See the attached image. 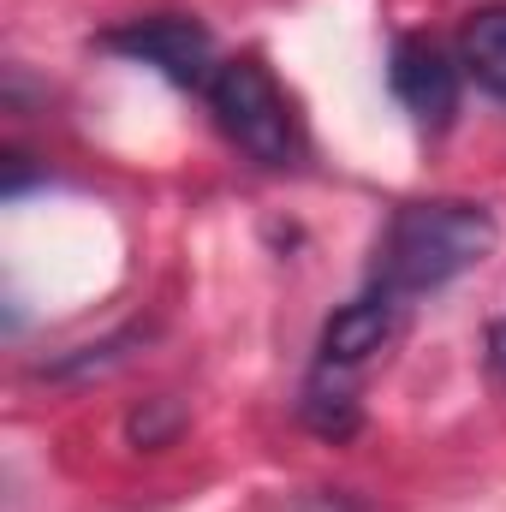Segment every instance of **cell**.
Instances as JSON below:
<instances>
[{"mask_svg":"<svg viewBox=\"0 0 506 512\" xmlns=\"http://www.w3.org/2000/svg\"><path fill=\"white\" fill-rule=\"evenodd\" d=\"M495 245H501V221L483 203H465V197L405 203V209H393L376 245V286L393 298L435 292V286L459 280L465 268H477Z\"/></svg>","mask_w":506,"mask_h":512,"instance_id":"6da1fadb","label":"cell"},{"mask_svg":"<svg viewBox=\"0 0 506 512\" xmlns=\"http://www.w3.org/2000/svg\"><path fill=\"white\" fill-rule=\"evenodd\" d=\"M203 96H209L215 126L227 131L256 167H292V161L304 155L298 114H292L286 90L274 84V72H268L256 54L221 60V72H215V84H209Z\"/></svg>","mask_w":506,"mask_h":512,"instance_id":"7a4b0ae2","label":"cell"},{"mask_svg":"<svg viewBox=\"0 0 506 512\" xmlns=\"http://www.w3.org/2000/svg\"><path fill=\"white\" fill-rule=\"evenodd\" d=\"M102 48H114V54H126V60L155 66V72H161L167 84H179V90H209V84H215V72H221L209 30H203L197 18H179V12L131 18V24H120V30H108V36H102Z\"/></svg>","mask_w":506,"mask_h":512,"instance_id":"3957f363","label":"cell"},{"mask_svg":"<svg viewBox=\"0 0 506 512\" xmlns=\"http://www.w3.org/2000/svg\"><path fill=\"white\" fill-rule=\"evenodd\" d=\"M387 84H393V96L405 102V114L429 131H441L459 114V66H453L447 48L429 42V36H399V42H393Z\"/></svg>","mask_w":506,"mask_h":512,"instance_id":"277c9868","label":"cell"},{"mask_svg":"<svg viewBox=\"0 0 506 512\" xmlns=\"http://www.w3.org/2000/svg\"><path fill=\"white\" fill-rule=\"evenodd\" d=\"M399 304H405V298H393V292H381V286H370V292L352 298V304H340V310L328 316V328H322V364H328V370L370 364L381 346L399 334Z\"/></svg>","mask_w":506,"mask_h":512,"instance_id":"5b68a950","label":"cell"},{"mask_svg":"<svg viewBox=\"0 0 506 512\" xmlns=\"http://www.w3.org/2000/svg\"><path fill=\"white\" fill-rule=\"evenodd\" d=\"M459 66L506 102V6H477L459 30Z\"/></svg>","mask_w":506,"mask_h":512,"instance_id":"8992f818","label":"cell"},{"mask_svg":"<svg viewBox=\"0 0 506 512\" xmlns=\"http://www.w3.org/2000/svg\"><path fill=\"white\" fill-rule=\"evenodd\" d=\"M298 417L322 435V441H352L358 435V423H364V411H358V393L340 382L328 364H322V376L304 387V399H298Z\"/></svg>","mask_w":506,"mask_h":512,"instance_id":"52a82bcc","label":"cell"},{"mask_svg":"<svg viewBox=\"0 0 506 512\" xmlns=\"http://www.w3.org/2000/svg\"><path fill=\"white\" fill-rule=\"evenodd\" d=\"M483 358H489V370L506 382V316L489 328V340H483Z\"/></svg>","mask_w":506,"mask_h":512,"instance_id":"ba28073f","label":"cell"}]
</instances>
